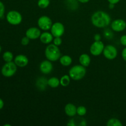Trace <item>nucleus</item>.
Returning a JSON list of instances; mask_svg holds the SVG:
<instances>
[{
	"instance_id": "1",
	"label": "nucleus",
	"mask_w": 126,
	"mask_h": 126,
	"mask_svg": "<svg viewBox=\"0 0 126 126\" xmlns=\"http://www.w3.org/2000/svg\"><path fill=\"white\" fill-rule=\"evenodd\" d=\"M91 22L97 28H104L111 23V17L107 12L98 11L93 14L91 17Z\"/></svg>"
},
{
	"instance_id": "2",
	"label": "nucleus",
	"mask_w": 126,
	"mask_h": 126,
	"mask_svg": "<svg viewBox=\"0 0 126 126\" xmlns=\"http://www.w3.org/2000/svg\"><path fill=\"white\" fill-rule=\"evenodd\" d=\"M45 55L47 60L51 62H55L60 59L61 54L57 46L52 44H49L46 48Z\"/></svg>"
},
{
	"instance_id": "3",
	"label": "nucleus",
	"mask_w": 126,
	"mask_h": 126,
	"mask_svg": "<svg viewBox=\"0 0 126 126\" xmlns=\"http://www.w3.org/2000/svg\"><path fill=\"white\" fill-rule=\"evenodd\" d=\"M86 73L85 66L82 65H75L69 71V76L72 79L78 81L83 78Z\"/></svg>"
},
{
	"instance_id": "4",
	"label": "nucleus",
	"mask_w": 126,
	"mask_h": 126,
	"mask_svg": "<svg viewBox=\"0 0 126 126\" xmlns=\"http://www.w3.org/2000/svg\"><path fill=\"white\" fill-rule=\"evenodd\" d=\"M17 65L13 62H6L1 69V73L4 77L9 78L14 76L17 71Z\"/></svg>"
},
{
	"instance_id": "5",
	"label": "nucleus",
	"mask_w": 126,
	"mask_h": 126,
	"mask_svg": "<svg viewBox=\"0 0 126 126\" xmlns=\"http://www.w3.org/2000/svg\"><path fill=\"white\" fill-rule=\"evenodd\" d=\"M6 19L8 23L13 25H17L22 22V17L20 12L16 11H11L7 13Z\"/></svg>"
},
{
	"instance_id": "6",
	"label": "nucleus",
	"mask_w": 126,
	"mask_h": 126,
	"mask_svg": "<svg viewBox=\"0 0 126 126\" xmlns=\"http://www.w3.org/2000/svg\"><path fill=\"white\" fill-rule=\"evenodd\" d=\"M38 25L41 29L47 31L51 28L52 26V22L48 16H43L38 19Z\"/></svg>"
},
{
	"instance_id": "7",
	"label": "nucleus",
	"mask_w": 126,
	"mask_h": 126,
	"mask_svg": "<svg viewBox=\"0 0 126 126\" xmlns=\"http://www.w3.org/2000/svg\"><path fill=\"white\" fill-rule=\"evenodd\" d=\"M103 55L108 60H113L118 55V50L113 45H107L104 47L103 51Z\"/></svg>"
},
{
	"instance_id": "8",
	"label": "nucleus",
	"mask_w": 126,
	"mask_h": 126,
	"mask_svg": "<svg viewBox=\"0 0 126 126\" xmlns=\"http://www.w3.org/2000/svg\"><path fill=\"white\" fill-rule=\"evenodd\" d=\"M50 31L54 37H61L65 32V27L60 22H55L52 24Z\"/></svg>"
},
{
	"instance_id": "9",
	"label": "nucleus",
	"mask_w": 126,
	"mask_h": 126,
	"mask_svg": "<svg viewBox=\"0 0 126 126\" xmlns=\"http://www.w3.org/2000/svg\"><path fill=\"white\" fill-rule=\"evenodd\" d=\"M104 44L100 41H95L91 45L90 47V52L91 54H92L94 56L99 55L103 52V49H104Z\"/></svg>"
},
{
	"instance_id": "10",
	"label": "nucleus",
	"mask_w": 126,
	"mask_h": 126,
	"mask_svg": "<svg viewBox=\"0 0 126 126\" xmlns=\"http://www.w3.org/2000/svg\"><path fill=\"white\" fill-rule=\"evenodd\" d=\"M126 28V22L123 19H117L111 23V28L113 31L120 32Z\"/></svg>"
},
{
	"instance_id": "11",
	"label": "nucleus",
	"mask_w": 126,
	"mask_h": 126,
	"mask_svg": "<svg viewBox=\"0 0 126 126\" xmlns=\"http://www.w3.org/2000/svg\"><path fill=\"white\" fill-rule=\"evenodd\" d=\"M40 30L36 27H31L26 32V36L30 39H36L41 36Z\"/></svg>"
},
{
	"instance_id": "12",
	"label": "nucleus",
	"mask_w": 126,
	"mask_h": 126,
	"mask_svg": "<svg viewBox=\"0 0 126 126\" xmlns=\"http://www.w3.org/2000/svg\"><path fill=\"white\" fill-rule=\"evenodd\" d=\"M39 69L43 73L46 75L50 73L53 69V65L51 61L49 60L43 61L39 65Z\"/></svg>"
},
{
	"instance_id": "13",
	"label": "nucleus",
	"mask_w": 126,
	"mask_h": 126,
	"mask_svg": "<svg viewBox=\"0 0 126 126\" xmlns=\"http://www.w3.org/2000/svg\"><path fill=\"white\" fill-rule=\"evenodd\" d=\"M14 62L17 66L19 67H25L28 63V59L25 55H18L15 57Z\"/></svg>"
},
{
	"instance_id": "14",
	"label": "nucleus",
	"mask_w": 126,
	"mask_h": 126,
	"mask_svg": "<svg viewBox=\"0 0 126 126\" xmlns=\"http://www.w3.org/2000/svg\"><path fill=\"white\" fill-rule=\"evenodd\" d=\"M65 112L68 116L73 117L77 113V108L72 103H68L65 107Z\"/></svg>"
},
{
	"instance_id": "15",
	"label": "nucleus",
	"mask_w": 126,
	"mask_h": 126,
	"mask_svg": "<svg viewBox=\"0 0 126 126\" xmlns=\"http://www.w3.org/2000/svg\"><path fill=\"white\" fill-rule=\"evenodd\" d=\"M53 37H54V36L52 34V33L46 32L41 33L39 38H40V41H41V43H43V44H47L52 41L53 39H54Z\"/></svg>"
},
{
	"instance_id": "16",
	"label": "nucleus",
	"mask_w": 126,
	"mask_h": 126,
	"mask_svg": "<svg viewBox=\"0 0 126 126\" xmlns=\"http://www.w3.org/2000/svg\"><path fill=\"white\" fill-rule=\"evenodd\" d=\"M79 61L81 65L86 67V66H88L91 63V58L88 54H83L80 55Z\"/></svg>"
},
{
	"instance_id": "17",
	"label": "nucleus",
	"mask_w": 126,
	"mask_h": 126,
	"mask_svg": "<svg viewBox=\"0 0 126 126\" xmlns=\"http://www.w3.org/2000/svg\"><path fill=\"white\" fill-rule=\"evenodd\" d=\"M47 81L48 80H47L46 78H44L43 77L38 78L36 81V83L37 88L40 91H43V90L45 89L46 88L47 84L48 85Z\"/></svg>"
},
{
	"instance_id": "18",
	"label": "nucleus",
	"mask_w": 126,
	"mask_h": 126,
	"mask_svg": "<svg viewBox=\"0 0 126 126\" xmlns=\"http://www.w3.org/2000/svg\"><path fill=\"white\" fill-rule=\"evenodd\" d=\"M59 60H60V63H61L63 66H70L71 64V63H72V59H71V57L67 55H63V56L60 57Z\"/></svg>"
},
{
	"instance_id": "19",
	"label": "nucleus",
	"mask_w": 126,
	"mask_h": 126,
	"mask_svg": "<svg viewBox=\"0 0 126 126\" xmlns=\"http://www.w3.org/2000/svg\"><path fill=\"white\" fill-rule=\"evenodd\" d=\"M47 84L52 88H57L60 85V82L57 78L52 77L47 81Z\"/></svg>"
},
{
	"instance_id": "20",
	"label": "nucleus",
	"mask_w": 126,
	"mask_h": 126,
	"mask_svg": "<svg viewBox=\"0 0 126 126\" xmlns=\"http://www.w3.org/2000/svg\"><path fill=\"white\" fill-rule=\"evenodd\" d=\"M107 126H122L123 123L120 120L116 118H111L107 123Z\"/></svg>"
},
{
	"instance_id": "21",
	"label": "nucleus",
	"mask_w": 126,
	"mask_h": 126,
	"mask_svg": "<svg viewBox=\"0 0 126 126\" xmlns=\"http://www.w3.org/2000/svg\"><path fill=\"white\" fill-rule=\"evenodd\" d=\"M60 84L63 87H66L70 82V77L69 75H63L60 79Z\"/></svg>"
},
{
	"instance_id": "22",
	"label": "nucleus",
	"mask_w": 126,
	"mask_h": 126,
	"mask_svg": "<svg viewBox=\"0 0 126 126\" xmlns=\"http://www.w3.org/2000/svg\"><path fill=\"white\" fill-rule=\"evenodd\" d=\"M2 58L3 60H4L6 62H12L13 60V54L10 51H6L2 55Z\"/></svg>"
},
{
	"instance_id": "23",
	"label": "nucleus",
	"mask_w": 126,
	"mask_h": 126,
	"mask_svg": "<svg viewBox=\"0 0 126 126\" xmlns=\"http://www.w3.org/2000/svg\"><path fill=\"white\" fill-rule=\"evenodd\" d=\"M50 4L49 0H39L38 1V6L41 9H46Z\"/></svg>"
},
{
	"instance_id": "24",
	"label": "nucleus",
	"mask_w": 126,
	"mask_h": 126,
	"mask_svg": "<svg viewBox=\"0 0 126 126\" xmlns=\"http://www.w3.org/2000/svg\"><path fill=\"white\" fill-rule=\"evenodd\" d=\"M86 113H87V110L86 107L83 106H79L77 108V114L80 116H83L86 114Z\"/></svg>"
},
{
	"instance_id": "25",
	"label": "nucleus",
	"mask_w": 126,
	"mask_h": 126,
	"mask_svg": "<svg viewBox=\"0 0 126 126\" xmlns=\"http://www.w3.org/2000/svg\"><path fill=\"white\" fill-rule=\"evenodd\" d=\"M103 36H104L105 38L106 39H110L113 38V33L110 30L107 29L104 31V33H103Z\"/></svg>"
},
{
	"instance_id": "26",
	"label": "nucleus",
	"mask_w": 126,
	"mask_h": 126,
	"mask_svg": "<svg viewBox=\"0 0 126 126\" xmlns=\"http://www.w3.org/2000/svg\"><path fill=\"white\" fill-rule=\"evenodd\" d=\"M5 12V7L4 4L0 1V18H2Z\"/></svg>"
},
{
	"instance_id": "27",
	"label": "nucleus",
	"mask_w": 126,
	"mask_h": 126,
	"mask_svg": "<svg viewBox=\"0 0 126 126\" xmlns=\"http://www.w3.org/2000/svg\"><path fill=\"white\" fill-rule=\"evenodd\" d=\"M53 41H54V44L59 46L61 45V44L62 43V39H61L60 37H55V38L53 39Z\"/></svg>"
},
{
	"instance_id": "28",
	"label": "nucleus",
	"mask_w": 126,
	"mask_h": 126,
	"mask_svg": "<svg viewBox=\"0 0 126 126\" xmlns=\"http://www.w3.org/2000/svg\"><path fill=\"white\" fill-rule=\"evenodd\" d=\"M30 43V39L28 38V37L26 36L23 37V38L21 40V43H22V45L23 46H27Z\"/></svg>"
},
{
	"instance_id": "29",
	"label": "nucleus",
	"mask_w": 126,
	"mask_h": 126,
	"mask_svg": "<svg viewBox=\"0 0 126 126\" xmlns=\"http://www.w3.org/2000/svg\"><path fill=\"white\" fill-rule=\"evenodd\" d=\"M120 43L122 45L126 47V35H123L121 37Z\"/></svg>"
},
{
	"instance_id": "30",
	"label": "nucleus",
	"mask_w": 126,
	"mask_h": 126,
	"mask_svg": "<svg viewBox=\"0 0 126 126\" xmlns=\"http://www.w3.org/2000/svg\"><path fill=\"white\" fill-rule=\"evenodd\" d=\"M122 57H123V59L126 62V47L124 48L123 50V52H122Z\"/></svg>"
},
{
	"instance_id": "31",
	"label": "nucleus",
	"mask_w": 126,
	"mask_h": 126,
	"mask_svg": "<svg viewBox=\"0 0 126 126\" xmlns=\"http://www.w3.org/2000/svg\"><path fill=\"white\" fill-rule=\"evenodd\" d=\"M101 39V36L100 34H96L94 36V40L95 41H100Z\"/></svg>"
},
{
	"instance_id": "32",
	"label": "nucleus",
	"mask_w": 126,
	"mask_h": 126,
	"mask_svg": "<svg viewBox=\"0 0 126 126\" xmlns=\"http://www.w3.org/2000/svg\"><path fill=\"white\" fill-rule=\"evenodd\" d=\"M108 2L110 3H112V4H116L118 3V2L120 1V0H108Z\"/></svg>"
},
{
	"instance_id": "33",
	"label": "nucleus",
	"mask_w": 126,
	"mask_h": 126,
	"mask_svg": "<svg viewBox=\"0 0 126 126\" xmlns=\"http://www.w3.org/2000/svg\"><path fill=\"white\" fill-rule=\"evenodd\" d=\"M67 125L70 126H76V124H75V123H74L73 119H71V120H70V121H69V123H68Z\"/></svg>"
},
{
	"instance_id": "34",
	"label": "nucleus",
	"mask_w": 126,
	"mask_h": 126,
	"mask_svg": "<svg viewBox=\"0 0 126 126\" xmlns=\"http://www.w3.org/2000/svg\"><path fill=\"white\" fill-rule=\"evenodd\" d=\"M4 104V103L3 100L0 98V110H1L2 108H3Z\"/></svg>"
},
{
	"instance_id": "35",
	"label": "nucleus",
	"mask_w": 126,
	"mask_h": 126,
	"mask_svg": "<svg viewBox=\"0 0 126 126\" xmlns=\"http://www.w3.org/2000/svg\"><path fill=\"white\" fill-rule=\"evenodd\" d=\"M80 126H86V125H87V124H86V121L84 119V120H82V121L81 122V123L79 124Z\"/></svg>"
},
{
	"instance_id": "36",
	"label": "nucleus",
	"mask_w": 126,
	"mask_h": 126,
	"mask_svg": "<svg viewBox=\"0 0 126 126\" xmlns=\"http://www.w3.org/2000/svg\"><path fill=\"white\" fill-rule=\"evenodd\" d=\"M79 2H81V3H87L90 0H78Z\"/></svg>"
},
{
	"instance_id": "37",
	"label": "nucleus",
	"mask_w": 126,
	"mask_h": 126,
	"mask_svg": "<svg viewBox=\"0 0 126 126\" xmlns=\"http://www.w3.org/2000/svg\"><path fill=\"white\" fill-rule=\"evenodd\" d=\"M114 5H115V4H114L110 3V4H109V7H110V9H112L114 8Z\"/></svg>"
},
{
	"instance_id": "38",
	"label": "nucleus",
	"mask_w": 126,
	"mask_h": 126,
	"mask_svg": "<svg viewBox=\"0 0 126 126\" xmlns=\"http://www.w3.org/2000/svg\"><path fill=\"white\" fill-rule=\"evenodd\" d=\"M1 50H2V48H1V45H0V53H1Z\"/></svg>"
}]
</instances>
